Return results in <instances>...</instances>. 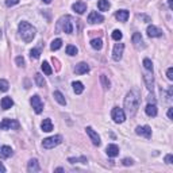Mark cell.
I'll return each mask as SVG.
<instances>
[{"instance_id":"23","label":"cell","mask_w":173,"mask_h":173,"mask_svg":"<svg viewBox=\"0 0 173 173\" xmlns=\"http://www.w3.org/2000/svg\"><path fill=\"white\" fill-rule=\"evenodd\" d=\"M41 128L45 132H50L53 130V123H51L50 119H43V122L41 123Z\"/></svg>"},{"instance_id":"11","label":"cell","mask_w":173,"mask_h":173,"mask_svg":"<svg viewBox=\"0 0 173 173\" xmlns=\"http://www.w3.org/2000/svg\"><path fill=\"white\" fill-rule=\"evenodd\" d=\"M85 130H87V134L89 135V138H91L92 143H93L95 146H99V145H100V137H99V134H97V132L95 131L92 127H87Z\"/></svg>"},{"instance_id":"22","label":"cell","mask_w":173,"mask_h":173,"mask_svg":"<svg viewBox=\"0 0 173 173\" xmlns=\"http://www.w3.org/2000/svg\"><path fill=\"white\" fill-rule=\"evenodd\" d=\"M14 106V100L11 97L8 96H6V97H3L2 99V108L3 110H10L11 107Z\"/></svg>"},{"instance_id":"21","label":"cell","mask_w":173,"mask_h":173,"mask_svg":"<svg viewBox=\"0 0 173 173\" xmlns=\"http://www.w3.org/2000/svg\"><path fill=\"white\" fill-rule=\"evenodd\" d=\"M145 111L146 114H148L149 116H157V107H156V104L154 103H149L148 106H146V108H145Z\"/></svg>"},{"instance_id":"41","label":"cell","mask_w":173,"mask_h":173,"mask_svg":"<svg viewBox=\"0 0 173 173\" xmlns=\"http://www.w3.org/2000/svg\"><path fill=\"white\" fill-rule=\"evenodd\" d=\"M167 76L169 80H173V68H169L168 72H167Z\"/></svg>"},{"instance_id":"2","label":"cell","mask_w":173,"mask_h":173,"mask_svg":"<svg viewBox=\"0 0 173 173\" xmlns=\"http://www.w3.org/2000/svg\"><path fill=\"white\" fill-rule=\"evenodd\" d=\"M35 32H37V30L30 23H27V22H20L19 23V35L24 42H27V43L31 42L35 37Z\"/></svg>"},{"instance_id":"3","label":"cell","mask_w":173,"mask_h":173,"mask_svg":"<svg viewBox=\"0 0 173 173\" xmlns=\"http://www.w3.org/2000/svg\"><path fill=\"white\" fill-rule=\"evenodd\" d=\"M58 27L62 28V31L66 34H72L73 32V23H72V18L71 16H62L60 22H58Z\"/></svg>"},{"instance_id":"4","label":"cell","mask_w":173,"mask_h":173,"mask_svg":"<svg viewBox=\"0 0 173 173\" xmlns=\"http://www.w3.org/2000/svg\"><path fill=\"white\" fill-rule=\"evenodd\" d=\"M62 142V137L61 135H54V137H49V138H45L42 141V146L45 149H53L58 146L60 143Z\"/></svg>"},{"instance_id":"8","label":"cell","mask_w":173,"mask_h":173,"mask_svg":"<svg viewBox=\"0 0 173 173\" xmlns=\"http://www.w3.org/2000/svg\"><path fill=\"white\" fill-rule=\"evenodd\" d=\"M123 50H124V45L123 43H116L114 46V50H112V58L115 61H119L123 56Z\"/></svg>"},{"instance_id":"48","label":"cell","mask_w":173,"mask_h":173,"mask_svg":"<svg viewBox=\"0 0 173 173\" xmlns=\"http://www.w3.org/2000/svg\"><path fill=\"white\" fill-rule=\"evenodd\" d=\"M50 2H51V0H43V3H46V4H49Z\"/></svg>"},{"instance_id":"17","label":"cell","mask_w":173,"mask_h":173,"mask_svg":"<svg viewBox=\"0 0 173 173\" xmlns=\"http://www.w3.org/2000/svg\"><path fill=\"white\" fill-rule=\"evenodd\" d=\"M72 8L75 10L77 14H80V15H81V14H84L87 11V4L84 2H77V3H75V4L72 6Z\"/></svg>"},{"instance_id":"40","label":"cell","mask_w":173,"mask_h":173,"mask_svg":"<svg viewBox=\"0 0 173 173\" xmlns=\"http://www.w3.org/2000/svg\"><path fill=\"white\" fill-rule=\"evenodd\" d=\"M51 61H53V64L54 65H56V69H57V71H60V69H61V66H60V62H58V60H57V58H51Z\"/></svg>"},{"instance_id":"6","label":"cell","mask_w":173,"mask_h":173,"mask_svg":"<svg viewBox=\"0 0 173 173\" xmlns=\"http://www.w3.org/2000/svg\"><path fill=\"white\" fill-rule=\"evenodd\" d=\"M111 116H112V119H114V122L115 123H123L124 119H126V114H124L123 110L119 108V107L112 108Z\"/></svg>"},{"instance_id":"32","label":"cell","mask_w":173,"mask_h":173,"mask_svg":"<svg viewBox=\"0 0 173 173\" xmlns=\"http://www.w3.org/2000/svg\"><path fill=\"white\" fill-rule=\"evenodd\" d=\"M77 47L73 46V45H68L66 46V54H69V56H76L77 54Z\"/></svg>"},{"instance_id":"7","label":"cell","mask_w":173,"mask_h":173,"mask_svg":"<svg viewBox=\"0 0 173 173\" xmlns=\"http://www.w3.org/2000/svg\"><path fill=\"white\" fill-rule=\"evenodd\" d=\"M30 103H31L32 108H34V111L37 114H41L43 111V102L41 100V97H39L38 95H34V96L30 99Z\"/></svg>"},{"instance_id":"10","label":"cell","mask_w":173,"mask_h":173,"mask_svg":"<svg viewBox=\"0 0 173 173\" xmlns=\"http://www.w3.org/2000/svg\"><path fill=\"white\" fill-rule=\"evenodd\" d=\"M131 41H132V45H134L135 49L139 50V49H143V47H145V45H143V39H142L141 32H134V35H132Z\"/></svg>"},{"instance_id":"35","label":"cell","mask_w":173,"mask_h":173,"mask_svg":"<svg viewBox=\"0 0 173 173\" xmlns=\"http://www.w3.org/2000/svg\"><path fill=\"white\" fill-rule=\"evenodd\" d=\"M30 57L34 58V60H38V58L41 57V50H39V49H32L30 51Z\"/></svg>"},{"instance_id":"5","label":"cell","mask_w":173,"mask_h":173,"mask_svg":"<svg viewBox=\"0 0 173 173\" xmlns=\"http://www.w3.org/2000/svg\"><path fill=\"white\" fill-rule=\"evenodd\" d=\"M19 127H20V124L15 119H3L0 122V130H10V128L19 130Z\"/></svg>"},{"instance_id":"28","label":"cell","mask_w":173,"mask_h":173,"mask_svg":"<svg viewBox=\"0 0 173 173\" xmlns=\"http://www.w3.org/2000/svg\"><path fill=\"white\" fill-rule=\"evenodd\" d=\"M35 83H37L38 87H45L46 85V81H45V79H43V76L41 75V73H37L35 75Z\"/></svg>"},{"instance_id":"33","label":"cell","mask_w":173,"mask_h":173,"mask_svg":"<svg viewBox=\"0 0 173 173\" xmlns=\"http://www.w3.org/2000/svg\"><path fill=\"white\" fill-rule=\"evenodd\" d=\"M8 88H10V84L7 80H0V92H7L8 91Z\"/></svg>"},{"instance_id":"29","label":"cell","mask_w":173,"mask_h":173,"mask_svg":"<svg viewBox=\"0 0 173 173\" xmlns=\"http://www.w3.org/2000/svg\"><path fill=\"white\" fill-rule=\"evenodd\" d=\"M61 46H62V41L60 38H57V39H54V41L51 42L50 49L51 50H58V49H61Z\"/></svg>"},{"instance_id":"45","label":"cell","mask_w":173,"mask_h":173,"mask_svg":"<svg viewBox=\"0 0 173 173\" xmlns=\"http://www.w3.org/2000/svg\"><path fill=\"white\" fill-rule=\"evenodd\" d=\"M4 172H6V168L3 167V164H2V162H0V173H4Z\"/></svg>"},{"instance_id":"9","label":"cell","mask_w":173,"mask_h":173,"mask_svg":"<svg viewBox=\"0 0 173 173\" xmlns=\"http://www.w3.org/2000/svg\"><path fill=\"white\" fill-rule=\"evenodd\" d=\"M143 80H145V84L148 87L149 91H153L154 88V77H153V71H146V73L143 75Z\"/></svg>"},{"instance_id":"37","label":"cell","mask_w":173,"mask_h":173,"mask_svg":"<svg viewBox=\"0 0 173 173\" xmlns=\"http://www.w3.org/2000/svg\"><path fill=\"white\" fill-rule=\"evenodd\" d=\"M100 80H102V84L104 88H110V80L107 79V76L106 75H102L100 76Z\"/></svg>"},{"instance_id":"34","label":"cell","mask_w":173,"mask_h":173,"mask_svg":"<svg viewBox=\"0 0 173 173\" xmlns=\"http://www.w3.org/2000/svg\"><path fill=\"white\" fill-rule=\"evenodd\" d=\"M143 68L146 69V71H153V62L149 60V58H145L143 60Z\"/></svg>"},{"instance_id":"26","label":"cell","mask_w":173,"mask_h":173,"mask_svg":"<svg viewBox=\"0 0 173 173\" xmlns=\"http://www.w3.org/2000/svg\"><path fill=\"white\" fill-rule=\"evenodd\" d=\"M97 7L100 11H108L110 8V2L108 0H99L97 2Z\"/></svg>"},{"instance_id":"46","label":"cell","mask_w":173,"mask_h":173,"mask_svg":"<svg viewBox=\"0 0 173 173\" xmlns=\"http://www.w3.org/2000/svg\"><path fill=\"white\" fill-rule=\"evenodd\" d=\"M168 4H169V8H173V4H172V0H168Z\"/></svg>"},{"instance_id":"43","label":"cell","mask_w":173,"mask_h":173,"mask_svg":"<svg viewBox=\"0 0 173 173\" xmlns=\"http://www.w3.org/2000/svg\"><path fill=\"white\" fill-rule=\"evenodd\" d=\"M123 165H126V167H128V165H132V160H128V158H124V160L122 161Z\"/></svg>"},{"instance_id":"42","label":"cell","mask_w":173,"mask_h":173,"mask_svg":"<svg viewBox=\"0 0 173 173\" xmlns=\"http://www.w3.org/2000/svg\"><path fill=\"white\" fill-rule=\"evenodd\" d=\"M172 161H173V156H172V154H168V156L165 157V162H167V164H172Z\"/></svg>"},{"instance_id":"20","label":"cell","mask_w":173,"mask_h":173,"mask_svg":"<svg viewBox=\"0 0 173 173\" xmlns=\"http://www.w3.org/2000/svg\"><path fill=\"white\" fill-rule=\"evenodd\" d=\"M12 156V149L10 146H2L0 148V158H8Z\"/></svg>"},{"instance_id":"27","label":"cell","mask_w":173,"mask_h":173,"mask_svg":"<svg viewBox=\"0 0 173 173\" xmlns=\"http://www.w3.org/2000/svg\"><path fill=\"white\" fill-rule=\"evenodd\" d=\"M54 99H56V100L60 103L61 106H65V104H66V100H65L64 95H62L60 91H56V92H54Z\"/></svg>"},{"instance_id":"38","label":"cell","mask_w":173,"mask_h":173,"mask_svg":"<svg viewBox=\"0 0 173 173\" xmlns=\"http://www.w3.org/2000/svg\"><path fill=\"white\" fill-rule=\"evenodd\" d=\"M19 3V0H6V6L7 7H12V6H15Z\"/></svg>"},{"instance_id":"12","label":"cell","mask_w":173,"mask_h":173,"mask_svg":"<svg viewBox=\"0 0 173 173\" xmlns=\"http://www.w3.org/2000/svg\"><path fill=\"white\" fill-rule=\"evenodd\" d=\"M104 20V18L100 14H97L96 11H92V12L88 15V23L91 24H96V23H102V22Z\"/></svg>"},{"instance_id":"16","label":"cell","mask_w":173,"mask_h":173,"mask_svg":"<svg viewBox=\"0 0 173 173\" xmlns=\"http://www.w3.org/2000/svg\"><path fill=\"white\" fill-rule=\"evenodd\" d=\"M128 16H130V14H128L127 10H119V11H116V14H115V18L119 22H127Z\"/></svg>"},{"instance_id":"18","label":"cell","mask_w":173,"mask_h":173,"mask_svg":"<svg viewBox=\"0 0 173 173\" xmlns=\"http://www.w3.org/2000/svg\"><path fill=\"white\" fill-rule=\"evenodd\" d=\"M27 171L30 172V173H37V172H39V164H38V161L35 160H30L28 161V165H27Z\"/></svg>"},{"instance_id":"15","label":"cell","mask_w":173,"mask_h":173,"mask_svg":"<svg viewBox=\"0 0 173 173\" xmlns=\"http://www.w3.org/2000/svg\"><path fill=\"white\" fill-rule=\"evenodd\" d=\"M89 72V66H88V64H85V62H80V64L76 65L75 68V73L76 75H84V73Z\"/></svg>"},{"instance_id":"14","label":"cell","mask_w":173,"mask_h":173,"mask_svg":"<svg viewBox=\"0 0 173 173\" xmlns=\"http://www.w3.org/2000/svg\"><path fill=\"white\" fill-rule=\"evenodd\" d=\"M146 32H148V35L152 37V38H157V37L162 35V31H161L158 27H156V26H153V24L148 26V30H146Z\"/></svg>"},{"instance_id":"44","label":"cell","mask_w":173,"mask_h":173,"mask_svg":"<svg viewBox=\"0 0 173 173\" xmlns=\"http://www.w3.org/2000/svg\"><path fill=\"white\" fill-rule=\"evenodd\" d=\"M172 116H173V108H169L168 110V118L169 119H172Z\"/></svg>"},{"instance_id":"39","label":"cell","mask_w":173,"mask_h":173,"mask_svg":"<svg viewBox=\"0 0 173 173\" xmlns=\"http://www.w3.org/2000/svg\"><path fill=\"white\" fill-rule=\"evenodd\" d=\"M16 64H18V66H24V58L23 57H16Z\"/></svg>"},{"instance_id":"47","label":"cell","mask_w":173,"mask_h":173,"mask_svg":"<svg viewBox=\"0 0 173 173\" xmlns=\"http://www.w3.org/2000/svg\"><path fill=\"white\" fill-rule=\"evenodd\" d=\"M56 172H64V169H62V168H57Z\"/></svg>"},{"instance_id":"19","label":"cell","mask_w":173,"mask_h":173,"mask_svg":"<svg viewBox=\"0 0 173 173\" xmlns=\"http://www.w3.org/2000/svg\"><path fill=\"white\" fill-rule=\"evenodd\" d=\"M106 153H107L108 157H116L118 154H119V148H118L116 145H108L107 149H106Z\"/></svg>"},{"instance_id":"36","label":"cell","mask_w":173,"mask_h":173,"mask_svg":"<svg viewBox=\"0 0 173 173\" xmlns=\"http://www.w3.org/2000/svg\"><path fill=\"white\" fill-rule=\"evenodd\" d=\"M122 37H123V34H122V31L120 30H115L112 32V39H115V41H120Z\"/></svg>"},{"instance_id":"13","label":"cell","mask_w":173,"mask_h":173,"mask_svg":"<svg viewBox=\"0 0 173 173\" xmlns=\"http://www.w3.org/2000/svg\"><path fill=\"white\" fill-rule=\"evenodd\" d=\"M135 132H137L138 135H143V137H146V138L152 137V128L149 126H138L135 128Z\"/></svg>"},{"instance_id":"25","label":"cell","mask_w":173,"mask_h":173,"mask_svg":"<svg viewBox=\"0 0 173 173\" xmlns=\"http://www.w3.org/2000/svg\"><path fill=\"white\" fill-rule=\"evenodd\" d=\"M91 46L93 47L95 50H100L103 47V41L100 38H95V39H92L91 41Z\"/></svg>"},{"instance_id":"30","label":"cell","mask_w":173,"mask_h":173,"mask_svg":"<svg viewBox=\"0 0 173 173\" xmlns=\"http://www.w3.org/2000/svg\"><path fill=\"white\" fill-rule=\"evenodd\" d=\"M41 68H42L43 73H45V75H47V76L53 73V71H51V68H50V65H49V62H46V61H43V64L41 65Z\"/></svg>"},{"instance_id":"31","label":"cell","mask_w":173,"mask_h":173,"mask_svg":"<svg viewBox=\"0 0 173 173\" xmlns=\"http://www.w3.org/2000/svg\"><path fill=\"white\" fill-rule=\"evenodd\" d=\"M68 161H69V162H71V164H76V162L87 164V162H88L85 157H80V158H73V157H71V158H68Z\"/></svg>"},{"instance_id":"24","label":"cell","mask_w":173,"mask_h":173,"mask_svg":"<svg viewBox=\"0 0 173 173\" xmlns=\"http://www.w3.org/2000/svg\"><path fill=\"white\" fill-rule=\"evenodd\" d=\"M72 87H73V91H75V93H77V95L83 93V91H84L83 83H80V81H73Z\"/></svg>"},{"instance_id":"1","label":"cell","mask_w":173,"mask_h":173,"mask_svg":"<svg viewBox=\"0 0 173 173\" xmlns=\"http://www.w3.org/2000/svg\"><path fill=\"white\" fill-rule=\"evenodd\" d=\"M139 104H141V95L137 89H132L127 93L126 99H124V110L130 116H134L137 114Z\"/></svg>"}]
</instances>
